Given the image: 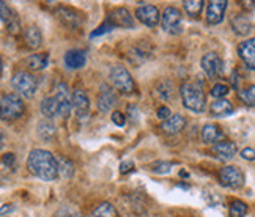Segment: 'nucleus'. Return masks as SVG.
Listing matches in <instances>:
<instances>
[{
    "instance_id": "2f4dec72",
    "label": "nucleus",
    "mask_w": 255,
    "mask_h": 217,
    "mask_svg": "<svg viewBox=\"0 0 255 217\" xmlns=\"http://www.w3.org/2000/svg\"><path fill=\"white\" fill-rule=\"evenodd\" d=\"M158 95L162 100H170V98H173V85H170L169 82H162L158 87Z\"/></svg>"
},
{
    "instance_id": "ddd939ff",
    "label": "nucleus",
    "mask_w": 255,
    "mask_h": 217,
    "mask_svg": "<svg viewBox=\"0 0 255 217\" xmlns=\"http://www.w3.org/2000/svg\"><path fill=\"white\" fill-rule=\"evenodd\" d=\"M135 17L139 19V21L146 25V27H154L159 24V19H161V14H159V9L158 6L154 5H142L135 9Z\"/></svg>"
},
{
    "instance_id": "5701e85b",
    "label": "nucleus",
    "mask_w": 255,
    "mask_h": 217,
    "mask_svg": "<svg viewBox=\"0 0 255 217\" xmlns=\"http://www.w3.org/2000/svg\"><path fill=\"white\" fill-rule=\"evenodd\" d=\"M24 43L28 49H38L43 43V35L38 27H28L24 32Z\"/></svg>"
},
{
    "instance_id": "9b49d317",
    "label": "nucleus",
    "mask_w": 255,
    "mask_h": 217,
    "mask_svg": "<svg viewBox=\"0 0 255 217\" xmlns=\"http://www.w3.org/2000/svg\"><path fill=\"white\" fill-rule=\"evenodd\" d=\"M107 22L115 27H122V28H134V17L132 14L128 11L126 8H115L107 16Z\"/></svg>"
},
{
    "instance_id": "423d86ee",
    "label": "nucleus",
    "mask_w": 255,
    "mask_h": 217,
    "mask_svg": "<svg viewBox=\"0 0 255 217\" xmlns=\"http://www.w3.org/2000/svg\"><path fill=\"white\" fill-rule=\"evenodd\" d=\"M111 81L114 84V87L123 95H131L134 92V81L132 76L129 74V71L126 70L123 66H114L111 70Z\"/></svg>"
},
{
    "instance_id": "7ed1b4c3",
    "label": "nucleus",
    "mask_w": 255,
    "mask_h": 217,
    "mask_svg": "<svg viewBox=\"0 0 255 217\" xmlns=\"http://www.w3.org/2000/svg\"><path fill=\"white\" fill-rule=\"evenodd\" d=\"M25 110V104L22 98L16 93L5 95L0 100V120L3 121H14L21 118Z\"/></svg>"
},
{
    "instance_id": "4be33fe9",
    "label": "nucleus",
    "mask_w": 255,
    "mask_h": 217,
    "mask_svg": "<svg viewBox=\"0 0 255 217\" xmlns=\"http://www.w3.org/2000/svg\"><path fill=\"white\" fill-rule=\"evenodd\" d=\"M232 27H233L235 33L246 36L252 32V21L246 14H238L232 19Z\"/></svg>"
},
{
    "instance_id": "a211bd4d",
    "label": "nucleus",
    "mask_w": 255,
    "mask_h": 217,
    "mask_svg": "<svg viewBox=\"0 0 255 217\" xmlns=\"http://www.w3.org/2000/svg\"><path fill=\"white\" fill-rule=\"evenodd\" d=\"M233 113V106L230 101L224 100H216L210 104V115L214 118H224Z\"/></svg>"
},
{
    "instance_id": "bb28decb",
    "label": "nucleus",
    "mask_w": 255,
    "mask_h": 217,
    "mask_svg": "<svg viewBox=\"0 0 255 217\" xmlns=\"http://www.w3.org/2000/svg\"><path fill=\"white\" fill-rule=\"evenodd\" d=\"M92 217H120V214L112 203H101L100 206H96Z\"/></svg>"
},
{
    "instance_id": "7c9ffc66",
    "label": "nucleus",
    "mask_w": 255,
    "mask_h": 217,
    "mask_svg": "<svg viewBox=\"0 0 255 217\" xmlns=\"http://www.w3.org/2000/svg\"><path fill=\"white\" fill-rule=\"evenodd\" d=\"M229 92H230V88L225 85V84H216L211 88V93L210 95L213 98H216V100H224V98L229 95Z\"/></svg>"
},
{
    "instance_id": "2eb2a0df",
    "label": "nucleus",
    "mask_w": 255,
    "mask_h": 217,
    "mask_svg": "<svg viewBox=\"0 0 255 217\" xmlns=\"http://www.w3.org/2000/svg\"><path fill=\"white\" fill-rule=\"evenodd\" d=\"M227 2L225 0H213L207 6V22L210 25H218L224 21L225 9H227Z\"/></svg>"
},
{
    "instance_id": "473e14b6",
    "label": "nucleus",
    "mask_w": 255,
    "mask_h": 217,
    "mask_svg": "<svg viewBox=\"0 0 255 217\" xmlns=\"http://www.w3.org/2000/svg\"><path fill=\"white\" fill-rule=\"evenodd\" d=\"M255 87L251 85L249 87V90H244V92H240V98L241 100L246 103L248 106H254L255 104Z\"/></svg>"
},
{
    "instance_id": "cd10ccee",
    "label": "nucleus",
    "mask_w": 255,
    "mask_h": 217,
    "mask_svg": "<svg viewBox=\"0 0 255 217\" xmlns=\"http://www.w3.org/2000/svg\"><path fill=\"white\" fill-rule=\"evenodd\" d=\"M203 5L205 3L202 2V0H186V2H183L184 11L189 17H199V14L203 9Z\"/></svg>"
},
{
    "instance_id": "412c9836",
    "label": "nucleus",
    "mask_w": 255,
    "mask_h": 217,
    "mask_svg": "<svg viewBox=\"0 0 255 217\" xmlns=\"http://www.w3.org/2000/svg\"><path fill=\"white\" fill-rule=\"evenodd\" d=\"M186 126V120L180 115H170V118H167L164 123H162V131L169 135H173V134H178L183 127Z\"/></svg>"
},
{
    "instance_id": "39448f33",
    "label": "nucleus",
    "mask_w": 255,
    "mask_h": 217,
    "mask_svg": "<svg viewBox=\"0 0 255 217\" xmlns=\"http://www.w3.org/2000/svg\"><path fill=\"white\" fill-rule=\"evenodd\" d=\"M159 21H161L162 30L170 35H178L183 30V14L180 9L175 6L165 8Z\"/></svg>"
},
{
    "instance_id": "6e6552de",
    "label": "nucleus",
    "mask_w": 255,
    "mask_h": 217,
    "mask_svg": "<svg viewBox=\"0 0 255 217\" xmlns=\"http://www.w3.org/2000/svg\"><path fill=\"white\" fill-rule=\"evenodd\" d=\"M200 65L203 68L205 74H207L208 77H211V79H218L224 73V62H222V58L218 54H216V52L205 54L202 57Z\"/></svg>"
},
{
    "instance_id": "f3484780",
    "label": "nucleus",
    "mask_w": 255,
    "mask_h": 217,
    "mask_svg": "<svg viewBox=\"0 0 255 217\" xmlns=\"http://www.w3.org/2000/svg\"><path fill=\"white\" fill-rule=\"evenodd\" d=\"M202 140L205 143H219L224 142V131L218 123H207L202 129Z\"/></svg>"
},
{
    "instance_id": "9d476101",
    "label": "nucleus",
    "mask_w": 255,
    "mask_h": 217,
    "mask_svg": "<svg viewBox=\"0 0 255 217\" xmlns=\"http://www.w3.org/2000/svg\"><path fill=\"white\" fill-rule=\"evenodd\" d=\"M55 101L58 104V110H60V115L62 116H68L71 113V92H70V88H68L66 84L60 82V84H57V88H55Z\"/></svg>"
},
{
    "instance_id": "4468645a",
    "label": "nucleus",
    "mask_w": 255,
    "mask_h": 217,
    "mask_svg": "<svg viewBox=\"0 0 255 217\" xmlns=\"http://www.w3.org/2000/svg\"><path fill=\"white\" fill-rule=\"evenodd\" d=\"M119 104V96L112 90L111 87L103 85L101 87V95L98 98V110L107 113L115 108V106Z\"/></svg>"
},
{
    "instance_id": "c756f323",
    "label": "nucleus",
    "mask_w": 255,
    "mask_h": 217,
    "mask_svg": "<svg viewBox=\"0 0 255 217\" xmlns=\"http://www.w3.org/2000/svg\"><path fill=\"white\" fill-rule=\"evenodd\" d=\"M248 214V205L241 200H235L230 205V217H244Z\"/></svg>"
},
{
    "instance_id": "4c0bfd02",
    "label": "nucleus",
    "mask_w": 255,
    "mask_h": 217,
    "mask_svg": "<svg viewBox=\"0 0 255 217\" xmlns=\"http://www.w3.org/2000/svg\"><path fill=\"white\" fill-rule=\"evenodd\" d=\"M158 118L159 120H162V121H165L167 118H170V115H172V112H170V108L167 107V106H162V107H159L158 108Z\"/></svg>"
},
{
    "instance_id": "a878e982",
    "label": "nucleus",
    "mask_w": 255,
    "mask_h": 217,
    "mask_svg": "<svg viewBox=\"0 0 255 217\" xmlns=\"http://www.w3.org/2000/svg\"><path fill=\"white\" fill-rule=\"evenodd\" d=\"M49 63V55L47 54H33L27 58V65L33 71H41Z\"/></svg>"
},
{
    "instance_id": "b1692460",
    "label": "nucleus",
    "mask_w": 255,
    "mask_h": 217,
    "mask_svg": "<svg viewBox=\"0 0 255 217\" xmlns=\"http://www.w3.org/2000/svg\"><path fill=\"white\" fill-rule=\"evenodd\" d=\"M41 113L47 118V120H51V118H55L57 115H60V110H58V104L55 101L54 96H49V98H44L41 101Z\"/></svg>"
},
{
    "instance_id": "1a4fd4ad",
    "label": "nucleus",
    "mask_w": 255,
    "mask_h": 217,
    "mask_svg": "<svg viewBox=\"0 0 255 217\" xmlns=\"http://www.w3.org/2000/svg\"><path fill=\"white\" fill-rule=\"evenodd\" d=\"M71 106L79 121H84L88 116V112H90V100H88L87 93L84 90H79V88L74 90V93L71 95Z\"/></svg>"
},
{
    "instance_id": "0eeeda50",
    "label": "nucleus",
    "mask_w": 255,
    "mask_h": 217,
    "mask_svg": "<svg viewBox=\"0 0 255 217\" xmlns=\"http://www.w3.org/2000/svg\"><path fill=\"white\" fill-rule=\"evenodd\" d=\"M221 184L230 189H240L244 186V173L241 172L240 167L235 165H227L221 169Z\"/></svg>"
},
{
    "instance_id": "a18cd8bd",
    "label": "nucleus",
    "mask_w": 255,
    "mask_h": 217,
    "mask_svg": "<svg viewBox=\"0 0 255 217\" xmlns=\"http://www.w3.org/2000/svg\"><path fill=\"white\" fill-rule=\"evenodd\" d=\"M2 66H3L2 65V58H0V74H2Z\"/></svg>"
},
{
    "instance_id": "e433bc0d",
    "label": "nucleus",
    "mask_w": 255,
    "mask_h": 217,
    "mask_svg": "<svg viewBox=\"0 0 255 217\" xmlns=\"http://www.w3.org/2000/svg\"><path fill=\"white\" fill-rule=\"evenodd\" d=\"M170 169H172V165L169 162H159V164L153 165V172L154 173H169Z\"/></svg>"
},
{
    "instance_id": "f257e3e1",
    "label": "nucleus",
    "mask_w": 255,
    "mask_h": 217,
    "mask_svg": "<svg viewBox=\"0 0 255 217\" xmlns=\"http://www.w3.org/2000/svg\"><path fill=\"white\" fill-rule=\"evenodd\" d=\"M27 167L30 173L43 181H54L58 178V162L51 151L33 150L28 154Z\"/></svg>"
},
{
    "instance_id": "79ce46f5",
    "label": "nucleus",
    "mask_w": 255,
    "mask_h": 217,
    "mask_svg": "<svg viewBox=\"0 0 255 217\" xmlns=\"http://www.w3.org/2000/svg\"><path fill=\"white\" fill-rule=\"evenodd\" d=\"M14 211V205L11 203H5V205H0V214H8Z\"/></svg>"
},
{
    "instance_id": "f704fd0d",
    "label": "nucleus",
    "mask_w": 255,
    "mask_h": 217,
    "mask_svg": "<svg viewBox=\"0 0 255 217\" xmlns=\"http://www.w3.org/2000/svg\"><path fill=\"white\" fill-rule=\"evenodd\" d=\"M109 32H112V25L109 24V22H104V24H101L100 27L96 28L95 32H92V38H95V36H101V35H104V33H109Z\"/></svg>"
},
{
    "instance_id": "ea45409f",
    "label": "nucleus",
    "mask_w": 255,
    "mask_h": 217,
    "mask_svg": "<svg viewBox=\"0 0 255 217\" xmlns=\"http://www.w3.org/2000/svg\"><path fill=\"white\" fill-rule=\"evenodd\" d=\"M241 156H243V159H246V161H254V148H244V150L241 151Z\"/></svg>"
},
{
    "instance_id": "dca6fc26",
    "label": "nucleus",
    "mask_w": 255,
    "mask_h": 217,
    "mask_svg": "<svg viewBox=\"0 0 255 217\" xmlns=\"http://www.w3.org/2000/svg\"><path fill=\"white\" fill-rule=\"evenodd\" d=\"M238 54L241 57V60L244 62V65L248 66V70L254 71L255 68V39H246L238 46Z\"/></svg>"
},
{
    "instance_id": "aec40b11",
    "label": "nucleus",
    "mask_w": 255,
    "mask_h": 217,
    "mask_svg": "<svg viewBox=\"0 0 255 217\" xmlns=\"http://www.w3.org/2000/svg\"><path fill=\"white\" fill-rule=\"evenodd\" d=\"M213 151L214 154L219 157V159L222 161H230L235 157V154H237L238 151V148L237 145H235L233 142H219V143H216L213 146Z\"/></svg>"
},
{
    "instance_id": "f8f14e48",
    "label": "nucleus",
    "mask_w": 255,
    "mask_h": 217,
    "mask_svg": "<svg viewBox=\"0 0 255 217\" xmlns=\"http://www.w3.org/2000/svg\"><path fill=\"white\" fill-rule=\"evenodd\" d=\"M57 17L60 19V22L63 25H66L68 28H77V27H81L85 21L82 13H79L77 9L65 8V6H60L57 9Z\"/></svg>"
},
{
    "instance_id": "f03ea898",
    "label": "nucleus",
    "mask_w": 255,
    "mask_h": 217,
    "mask_svg": "<svg viewBox=\"0 0 255 217\" xmlns=\"http://www.w3.org/2000/svg\"><path fill=\"white\" fill-rule=\"evenodd\" d=\"M180 93H181L183 106L188 108V110L200 113L207 108V98H205V93L200 85L186 82L181 85Z\"/></svg>"
},
{
    "instance_id": "72a5a7b5",
    "label": "nucleus",
    "mask_w": 255,
    "mask_h": 217,
    "mask_svg": "<svg viewBox=\"0 0 255 217\" xmlns=\"http://www.w3.org/2000/svg\"><path fill=\"white\" fill-rule=\"evenodd\" d=\"M54 217H82L79 213H77L76 210L70 208V206H63V208H60Z\"/></svg>"
},
{
    "instance_id": "6ab92c4d",
    "label": "nucleus",
    "mask_w": 255,
    "mask_h": 217,
    "mask_svg": "<svg viewBox=\"0 0 255 217\" xmlns=\"http://www.w3.org/2000/svg\"><path fill=\"white\" fill-rule=\"evenodd\" d=\"M87 63V57L79 49H73V51H68L65 54V65L70 68V70H81Z\"/></svg>"
},
{
    "instance_id": "20e7f679",
    "label": "nucleus",
    "mask_w": 255,
    "mask_h": 217,
    "mask_svg": "<svg viewBox=\"0 0 255 217\" xmlns=\"http://www.w3.org/2000/svg\"><path fill=\"white\" fill-rule=\"evenodd\" d=\"M11 87L17 92L16 95L22 96V98H27V100H30V98H33L35 93H36L38 81H36V77L33 74H30V73L17 71L11 77Z\"/></svg>"
},
{
    "instance_id": "c03bdc74",
    "label": "nucleus",
    "mask_w": 255,
    "mask_h": 217,
    "mask_svg": "<svg viewBox=\"0 0 255 217\" xmlns=\"http://www.w3.org/2000/svg\"><path fill=\"white\" fill-rule=\"evenodd\" d=\"M2 146H3V135L0 134V150H2Z\"/></svg>"
},
{
    "instance_id": "393cba45",
    "label": "nucleus",
    "mask_w": 255,
    "mask_h": 217,
    "mask_svg": "<svg viewBox=\"0 0 255 217\" xmlns=\"http://www.w3.org/2000/svg\"><path fill=\"white\" fill-rule=\"evenodd\" d=\"M38 135L41 137L43 140L49 142L52 140L55 137V126L51 120H47V118H44V120H41L40 123H38Z\"/></svg>"
},
{
    "instance_id": "37998d69",
    "label": "nucleus",
    "mask_w": 255,
    "mask_h": 217,
    "mask_svg": "<svg viewBox=\"0 0 255 217\" xmlns=\"http://www.w3.org/2000/svg\"><path fill=\"white\" fill-rule=\"evenodd\" d=\"M6 6V3L5 2H0V14H2V11H3V8Z\"/></svg>"
},
{
    "instance_id": "c9c22d12",
    "label": "nucleus",
    "mask_w": 255,
    "mask_h": 217,
    "mask_svg": "<svg viewBox=\"0 0 255 217\" xmlns=\"http://www.w3.org/2000/svg\"><path fill=\"white\" fill-rule=\"evenodd\" d=\"M112 121H114L115 126L123 127L126 124V115L119 112V110H115V112H112Z\"/></svg>"
},
{
    "instance_id": "a19ab883",
    "label": "nucleus",
    "mask_w": 255,
    "mask_h": 217,
    "mask_svg": "<svg viewBox=\"0 0 255 217\" xmlns=\"http://www.w3.org/2000/svg\"><path fill=\"white\" fill-rule=\"evenodd\" d=\"M14 159H16V156H14L13 153H6V154H3V157H2V162H3L5 165H8V167H11V165L14 164Z\"/></svg>"
},
{
    "instance_id": "58836bf2",
    "label": "nucleus",
    "mask_w": 255,
    "mask_h": 217,
    "mask_svg": "<svg viewBox=\"0 0 255 217\" xmlns=\"http://www.w3.org/2000/svg\"><path fill=\"white\" fill-rule=\"evenodd\" d=\"M135 169L134 167V162H131V161H125V162H122L120 164V173H129V172H132Z\"/></svg>"
},
{
    "instance_id": "c85d7f7f",
    "label": "nucleus",
    "mask_w": 255,
    "mask_h": 217,
    "mask_svg": "<svg viewBox=\"0 0 255 217\" xmlns=\"http://www.w3.org/2000/svg\"><path fill=\"white\" fill-rule=\"evenodd\" d=\"M58 162V175H63L65 178H71L74 175V165L71 164V161L65 159V157H60Z\"/></svg>"
}]
</instances>
